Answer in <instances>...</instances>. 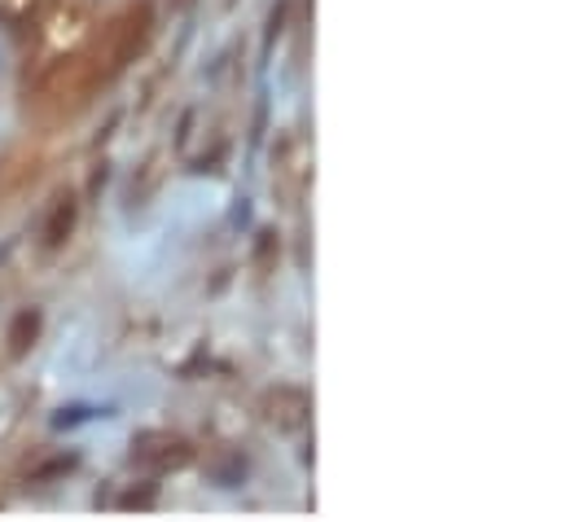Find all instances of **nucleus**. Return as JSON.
Listing matches in <instances>:
<instances>
[{
    "mask_svg": "<svg viewBox=\"0 0 566 522\" xmlns=\"http://www.w3.org/2000/svg\"><path fill=\"white\" fill-rule=\"evenodd\" d=\"M40 180V154L35 149H9L4 158H0V211L4 207H13L31 185Z\"/></svg>",
    "mask_w": 566,
    "mask_h": 522,
    "instance_id": "obj_1",
    "label": "nucleus"
},
{
    "mask_svg": "<svg viewBox=\"0 0 566 522\" xmlns=\"http://www.w3.org/2000/svg\"><path fill=\"white\" fill-rule=\"evenodd\" d=\"M71 229H75V198L62 194V198L53 202L49 225H44V247H62V242L71 238Z\"/></svg>",
    "mask_w": 566,
    "mask_h": 522,
    "instance_id": "obj_2",
    "label": "nucleus"
},
{
    "mask_svg": "<svg viewBox=\"0 0 566 522\" xmlns=\"http://www.w3.org/2000/svg\"><path fill=\"white\" fill-rule=\"evenodd\" d=\"M35 334H40V312H22V316L13 321V330H9V356H13V361L27 356V347L35 343Z\"/></svg>",
    "mask_w": 566,
    "mask_h": 522,
    "instance_id": "obj_3",
    "label": "nucleus"
}]
</instances>
